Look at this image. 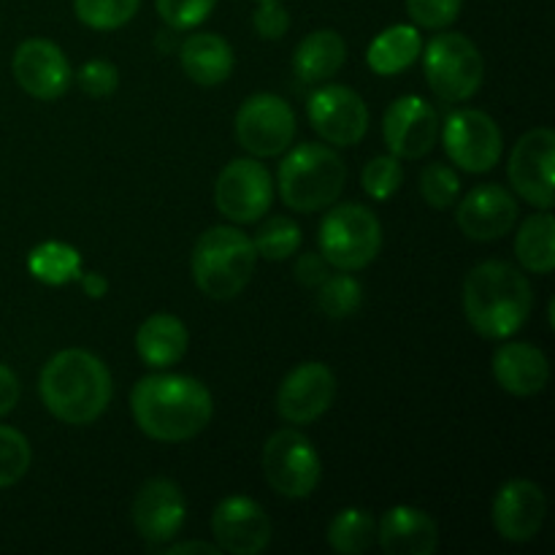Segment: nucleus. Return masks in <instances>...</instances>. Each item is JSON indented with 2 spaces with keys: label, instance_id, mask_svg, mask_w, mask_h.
<instances>
[{
  "label": "nucleus",
  "instance_id": "21",
  "mask_svg": "<svg viewBox=\"0 0 555 555\" xmlns=\"http://www.w3.org/2000/svg\"><path fill=\"white\" fill-rule=\"evenodd\" d=\"M377 542L390 555H431L439 545V529L417 507H390L377 526Z\"/></svg>",
  "mask_w": 555,
  "mask_h": 555
},
{
  "label": "nucleus",
  "instance_id": "14",
  "mask_svg": "<svg viewBox=\"0 0 555 555\" xmlns=\"http://www.w3.org/2000/svg\"><path fill=\"white\" fill-rule=\"evenodd\" d=\"M14 79L36 101H57L68 92L74 70L63 49L47 38H27L11 60Z\"/></svg>",
  "mask_w": 555,
  "mask_h": 555
},
{
  "label": "nucleus",
  "instance_id": "27",
  "mask_svg": "<svg viewBox=\"0 0 555 555\" xmlns=\"http://www.w3.org/2000/svg\"><path fill=\"white\" fill-rule=\"evenodd\" d=\"M515 255L531 274H551L555 269V222L547 209L531 215L515 236Z\"/></svg>",
  "mask_w": 555,
  "mask_h": 555
},
{
  "label": "nucleus",
  "instance_id": "5",
  "mask_svg": "<svg viewBox=\"0 0 555 555\" xmlns=\"http://www.w3.org/2000/svg\"><path fill=\"white\" fill-rule=\"evenodd\" d=\"M280 195L285 206L312 215L328 209L345 190L347 166L339 152L323 144H301L282 160Z\"/></svg>",
  "mask_w": 555,
  "mask_h": 555
},
{
  "label": "nucleus",
  "instance_id": "34",
  "mask_svg": "<svg viewBox=\"0 0 555 555\" xmlns=\"http://www.w3.org/2000/svg\"><path fill=\"white\" fill-rule=\"evenodd\" d=\"M421 195L431 209H450L461 195V179L444 163H431L426 171L421 173Z\"/></svg>",
  "mask_w": 555,
  "mask_h": 555
},
{
  "label": "nucleus",
  "instance_id": "24",
  "mask_svg": "<svg viewBox=\"0 0 555 555\" xmlns=\"http://www.w3.org/2000/svg\"><path fill=\"white\" fill-rule=\"evenodd\" d=\"M182 70L201 87H217L233 74V49L217 33H195L179 49Z\"/></svg>",
  "mask_w": 555,
  "mask_h": 555
},
{
  "label": "nucleus",
  "instance_id": "38",
  "mask_svg": "<svg viewBox=\"0 0 555 555\" xmlns=\"http://www.w3.org/2000/svg\"><path fill=\"white\" fill-rule=\"evenodd\" d=\"M79 87L90 98L114 95V92H117V87H119L117 65L108 63V60H90V63L81 65Z\"/></svg>",
  "mask_w": 555,
  "mask_h": 555
},
{
  "label": "nucleus",
  "instance_id": "32",
  "mask_svg": "<svg viewBox=\"0 0 555 555\" xmlns=\"http://www.w3.org/2000/svg\"><path fill=\"white\" fill-rule=\"evenodd\" d=\"M141 0H74L79 22L92 30H117L128 25L139 11Z\"/></svg>",
  "mask_w": 555,
  "mask_h": 555
},
{
  "label": "nucleus",
  "instance_id": "6",
  "mask_svg": "<svg viewBox=\"0 0 555 555\" xmlns=\"http://www.w3.org/2000/svg\"><path fill=\"white\" fill-rule=\"evenodd\" d=\"M383 249V225L377 215L361 204H339L320 225V253L331 269L361 271Z\"/></svg>",
  "mask_w": 555,
  "mask_h": 555
},
{
  "label": "nucleus",
  "instance_id": "18",
  "mask_svg": "<svg viewBox=\"0 0 555 555\" xmlns=\"http://www.w3.org/2000/svg\"><path fill=\"white\" fill-rule=\"evenodd\" d=\"M184 518H188V502L177 482L155 477L135 493L133 526L141 540L150 542L152 547L173 540L182 531Z\"/></svg>",
  "mask_w": 555,
  "mask_h": 555
},
{
  "label": "nucleus",
  "instance_id": "2",
  "mask_svg": "<svg viewBox=\"0 0 555 555\" xmlns=\"http://www.w3.org/2000/svg\"><path fill=\"white\" fill-rule=\"evenodd\" d=\"M534 307L526 274L502 260L475 266L464 280V314L482 339H509L529 320Z\"/></svg>",
  "mask_w": 555,
  "mask_h": 555
},
{
  "label": "nucleus",
  "instance_id": "43",
  "mask_svg": "<svg viewBox=\"0 0 555 555\" xmlns=\"http://www.w3.org/2000/svg\"><path fill=\"white\" fill-rule=\"evenodd\" d=\"M79 280H81V287H85V293L90 298H103V296H106L108 282L103 280L101 274H81Z\"/></svg>",
  "mask_w": 555,
  "mask_h": 555
},
{
  "label": "nucleus",
  "instance_id": "8",
  "mask_svg": "<svg viewBox=\"0 0 555 555\" xmlns=\"http://www.w3.org/2000/svg\"><path fill=\"white\" fill-rule=\"evenodd\" d=\"M263 472L280 496L307 499L320 482V455L301 431L282 428L266 442Z\"/></svg>",
  "mask_w": 555,
  "mask_h": 555
},
{
  "label": "nucleus",
  "instance_id": "39",
  "mask_svg": "<svg viewBox=\"0 0 555 555\" xmlns=\"http://www.w3.org/2000/svg\"><path fill=\"white\" fill-rule=\"evenodd\" d=\"M253 25L260 38H266V41H280L287 33V27H291V14H287V9L280 0H260L258 11L253 16Z\"/></svg>",
  "mask_w": 555,
  "mask_h": 555
},
{
  "label": "nucleus",
  "instance_id": "31",
  "mask_svg": "<svg viewBox=\"0 0 555 555\" xmlns=\"http://www.w3.org/2000/svg\"><path fill=\"white\" fill-rule=\"evenodd\" d=\"M301 228L291 217H271L255 233L253 244L255 253L266 260H287L298 247H301Z\"/></svg>",
  "mask_w": 555,
  "mask_h": 555
},
{
  "label": "nucleus",
  "instance_id": "22",
  "mask_svg": "<svg viewBox=\"0 0 555 555\" xmlns=\"http://www.w3.org/2000/svg\"><path fill=\"white\" fill-rule=\"evenodd\" d=\"M493 377L502 385V390L526 399L545 390L551 379V363L540 347L526 345V341H507L493 356Z\"/></svg>",
  "mask_w": 555,
  "mask_h": 555
},
{
  "label": "nucleus",
  "instance_id": "12",
  "mask_svg": "<svg viewBox=\"0 0 555 555\" xmlns=\"http://www.w3.org/2000/svg\"><path fill=\"white\" fill-rule=\"evenodd\" d=\"M555 133L551 128H534L515 144L507 173L515 193L537 209H551L555 198Z\"/></svg>",
  "mask_w": 555,
  "mask_h": 555
},
{
  "label": "nucleus",
  "instance_id": "29",
  "mask_svg": "<svg viewBox=\"0 0 555 555\" xmlns=\"http://www.w3.org/2000/svg\"><path fill=\"white\" fill-rule=\"evenodd\" d=\"M377 542V524L361 507H347L331 520L328 545L341 555H361Z\"/></svg>",
  "mask_w": 555,
  "mask_h": 555
},
{
  "label": "nucleus",
  "instance_id": "20",
  "mask_svg": "<svg viewBox=\"0 0 555 555\" xmlns=\"http://www.w3.org/2000/svg\"><path fill=\"white\" fill-rule=\"evenodd\" d=\"M464 236L475 242H496L513 231L518 220V201L502 184H477L455 211Z\"/></svg>",
  "mask_w": 555,
  "mask_h": 555
},
{
  "label": "nucleus",
  "instance_id": "16",
  "mask_svg": "<svg viewBox=\"0 0 555 555\" xmlns=\"http://www.w3.org/2000/svg\"><path fill=\"white\" fill-rule=\"evenodd\" d=\"M336 377L325 363H301L282 379L276 390V412L293 426H307L331 410Z\"/></svg>",
  "mask_w": 555,
  "mask_h": 555
},
{
  "label": "nucleus",
  "instance_id": "15",
  "mask_svg": "<svg viewBox=\"0 0 555 555\" xmlns=\"http://www.w3.org/2000/svg\"><path fill=\"white\" fill-rule=\"evenodd\" d=\"M385 144L399 160H421L434 150L439 139L437 108L421 95H404L385 112Z\"/></svg>",
  "mask_w": 555,
  "mask_h": 555
},
{
  "label": "nucleus",
  "instance_id": "9",
  "mask_svg": "<svg viewBox=\"0 0 555 555\" xmlns=\"http://www.w3.org/2000/svg\"><path fill=\"white\" fill-rule=\"evenodd\" d=\"M236 139L253 157H276L296 139V112L271 92H258L236 114Z\"/></svg>",
  "mask_w": 555,
  "mask_h": 555
},
{
  "label": "nucleus",
  "instance_id": "23",
  "mask_svg": "<svg viewBox=\"0 0 555 555\" xmlns=\"http://www.w3.org/2000/svg\"><path fill=\"white\" fill-rule=\"evenodd\" d=\"M188 325L177 314L157 312L141 323L135 331V352L152 369H168L179 363L188 352Z\"/></svg>",
  "mask_w": 555,
  "mask_h": 555
},
{
  "label": "nucleus",
  "instance_id": "40",
  "mask_svg": "<svg viewBox=\"0 0 555 555\" xmlns=\"http://www.w3.org/2000/svg\"><path fill=\"white\" fill-rule=\"evenodd\" d=\"M331 274V263L323 253H307L296 260V280L307 287H318Z\"/></svg>",
  "mask_w": 555,
  "mask_h": 555
},
{
  "label": "nucleus",
  "instance_id": "37",
  "mask_svg": "<svg viewBox=\"0 0 555 555\" xmlns=\"http://www.w3.org/2000/svg\"><path fill=\"white\" fill-rule=\"evenodd\" d=\"M464 0H406V11H410L415 27H426V30H444L459 20Z\"/></svg>",
  "mask_w": 555,
  "mask_h": 555
},
{
  "label": "nucleus",
  "instance_id": "42",
  "mask_svg": "<svg viewBox=\"0 0 555 555\" xmlns=\"http://www.w3.org/2000/svg\"><path fill=\"white\" fill-rule=\"evenodd\" d=\"M152 551L163 555H179V553H204V555H217L220 547L209 545V542H179V545H166V547H152Z\"/></svg>",
  "mask_w": 555,
  "mask_h": 555
},
{
  "label": "nucleus",
  "instance_id": "36",
  "mask_svg": "<svg viewBox=\"0 0 555 555\" xmlns=\"http://www.w3.org/2000/svg\"><path fill=\"white\" fill-rule=\"evenodd\" d=\"M157 14L171 30H193L209 20L217 0H155Z\"/></svg>",
  "mask_w": 555,
  "mask_h": 555
},
{
  "label": "nucleus",
  "instance_id": "4",
  "mask_svg": "<svg viewBox=\"0 0 555 555\" xmlns=\"http://www.w3.org/2000/svg\"><path fill=\"white\" fill-rule=\"evenodd\" d=\"M258 263L253 238L231 225L209 228L195 242L193 280L204 296L215 301H231L249 285Z\"/></svg>",
  "mask_w": 555,
  "mask_h": 555
},
{
  "label": "nucleus",
  "instance_id": "30",
  "mask_svg": "<svg viewBox=\"0 0 555 555\" xmlns=\"http://www.w3.org/2000/svg\"><path fill=\"white\" fill-rule=\"evenodd\" d=\"M363 301V287L350 274H328L318 285V307L331 320L350 318Z\"/></svg>",
  "mask_w": 555,
  "mask_h": 555
},
{
  "label": "nucleus",
  "instance_id": "13",
  "mask_svg": "<svg viewBox=\"0 0 555 555\" xmlns=\"http://www.w3.org/2000/svg\"><path fill=\"white\" fill-rule=\"evenodd\" d=\"M314 133L334 146H356L369 130V108L356 90L325 85L307 103Z\"/></svg>",
  "mask_w": 555,
  "mask_h": 555
},
{
  "label": "nucleus",
  "instance_id": "28",
  "mask_svg": "<svg viewBox=\"0 0 555 555\" xmlns=\"http://www.w3.org/2000/svg\"><path fill=\"white\" fill-rule=\"evenodd\" d=\"M27 269L43 285H68L81 276V255L65 242H43L27 255Z\"/></svg>",
  "mask_w": 555,
  "mask_h": 555
},
{
  "label": "nucleus",
  "instance_id": "41",
  "mask_svg": "<svg viewBox=\"0 0 555 555\" xmlns=\"http://www.w3.org/2000/svg\"><path fill=\"white\" fill-rule=\"evenodd\" d=\"M20 401V379L9 366L0 363V417L9 415Z\"/></svg>",
  "mask_w": 555,
  "mask_h": 555
},
{
  "label": "nucleus",
  "instance_id": "1",
  "mask_svg": "<svg viewBox=\"0 0 555 555\" xmlns=\"http://www.w3.org/2000/svg\"><path fill=\"white\" fill-rule=\"evenodd\" d=\"M135 426L157 442H188L209 426L215 401L209 388L184 374H150L130 393Z\"/></svg>",
  "mask_w": 555,
  "mask_h": 555
},
{
  "label": "nucleus",
  "instance_id": "17",
  "mask_svg": "<svg viewBox=\"0 0 555 555\" xmlns=\"http://www.w3.org/2000/svg\"><path fill=\"white\" fill-rule=\"evenodd\" d=\"M271 518L247 496H228L211 515V534L220 553L258 555L271 542Z\"/></svg>",
  "mask_w": 555,
  "mask_h": 555
},
{
  "label": "nucleus",
  "instance_id": "10",
  "mask_svg": "<svg viewBox=\"0 0 555 555\" xmlns=\"http://www.w3.org/2000/svg\"><path fill=\"white\" fill-rule=\"evenodd\" d=\"M215 201L222 217L236 225L258 222L274 201V182L263 163L253 157L231 160L215 184Z\"/></svg>",
  "mask_w": 555,
  "mask_h": 555
},
{
  "label": "nucleus",
  "instance_id": "33",
  "mask_svg": "<svg viewBox=\"0 0 555 555\" xmlns=\"http://www.w3.org/2000/svg\"><path fill=\"white\" fill-rule=\"evenodd\" d=\"M30 442L16 428L0 426V488L20 482L30 469Z\"/></svg>",
  "mask_w": 555,
  "mask_h": 555
},
{
  "label": "nucleus",
  "instance_id": "11",
  "mask_svg": "<svg viewBox=\"0 0 555 555\" xmlns=\"http://www.w3.org/2000/svg\"><path fill=\"white\" fill-rule=\"evenodd\" d=\"M442 141L450 160L469 173H486L502 160V130L480 108H461L450 114Z\"/></svg>",
  "mask_w": 555,
  "mask_h": 555
},
{
  "label": "nucleus",
  "instance_id": "3",
  "mask_svg": "<svg viewBox=\"0 0 555 555\" xmlns=\"http://www.w3.org/2000/svg\"><path fill=\"white\" fill-rule=\"evenodd\" d=\"M112 374L106 363L87 350H63L41 372V399L57 421L90 426L112 401Z\"/></svg>",
  "mask_w": 555,
  "mask_h": 555
},
{
  "label": "nucleus",
  "instance_id": "26",
  "mask_svg": "<svg viewBox=\"0 0 555 555\" xmlns=\"http://www.w3.org/2000/svg\"><path fill=\"white\" fill-rule=\"evenodd\" d=\"M423 52V38L415 25H390L369 43V68L379 76H396L410 68Z\"/></svg>",
  "mask_w": 555,
  "mask_h": 555
},
{
  "label": "nucleus",
  "instance_id": "35",
  "mask_svg": "<svg viewBox=\"0 0 555 555\" xmlns=\"http://www.w3.org/2000/svg\"><path fill=\"white\" fill-rule=\"evenodd\" d=\"M401 179H404V168L401 160L393 155H379L374 160H369V166L363 168V190L372 195L374 201H388L390 195H396V190L401 188Z\"/></svg>",
  "mask_w": 555,
  "mask_h": 555
},
{
  "label": "nucleus",
  "instance_id": "7",
  "mask_svg": "<svg viewBox=\"0 0 555 555\" xmlns=\"http://www.w3.org/2000/svg\"><path fill=\"white\" fill-rule=\"evenodd\" d=\"M428 87L444 103H464L482 87L486 63L475 43L461 33H439L426 43Z\"/></svg>",
  "mask_w": 555,
  "mask_h": 555
},
{
  "label": "nucleus",
  "instance_id": "25",
  "mask_svg": "<svg viewBox=\"0 0 555 555\" xmlns=\"http://www.w3.org/2000/svg\"><path fill=\"white\" fill-rule=\"evenodd\" d=\"M347 60V43L336 30H314L304 36L293 52V68L304 81H325L339 74Z\"/></svg>",
  "mask_w": 555,
  "mask_h": 555
},
{
  "label": "nucleus",
  "instance_id": "19",
  "mask_svg": "<svg viewBox=\"0 0 555 555\" xmlns=\"http://www.w3.org/2000/svg\"><path fill=\"white\" fill-rule=\"evenodd\" d=\"M493 526L507 542H531L540 534L547 515V499L531 480H509L493 499Z\"/></svg>",
  "mask_w": 555,
  "mask_h": 555
}]
</instances>
